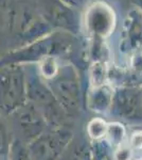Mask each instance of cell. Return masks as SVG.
Masks as SVG:
<instances>
[{
  "instance_id": "obj_1",
  "label": "cell",
  "mask_w": 142,
  "mask_h": 160,
  "mask_svg": "<svg viewBox=\"0 0 142 160\" xmlns=\"http://www.w3.org/2000/svg\"><path fill=\"white\" fill-rule=\"evenodd\" d=\"M72 132L65 126L44 131L27 145L32 160H57L69 145Z\"/></svg>"
},
{
  "instance_id": "obj_2",
  "label": "cell",
  "mask_w": 142,
  "mask_h": 160,
  "mask_svg": "<svg viewBox=\"0 0 142 160\" xmlns=\"http://www.w3.org/2000/svg\"><path fill=\"white\" fill-rule=\"evenodd\" d=\"M7 118H11L14 129L18 133L16 139L25 145L35 140L47 128L45 118L29 100Z\"/></svg>"
},
{
  "instance_id": "obj_3",
  "label": "cell",
  "mask_w": 142,
  "mask_h": 160,
  "mask_svg": "<svg viewBox=\"0 0 142 160\" xmlns=\"http://www.w3.org/2000/svg\"><path fill=\"white\" fill-rule=\"evenodd\" d=\"M115 113L123 120L137 122L142 120V92L137 89H120L112 102Z\"/></svg>"
},
{
  "instance_id": "obj_4",
  "label": "cell",
  "mask_w": 142,
  "mask_h": 160,
  "mask_svg": "<svg viewBox=\"0 0 142 160\" xmlns=\"http://www.w3.org/2000/svg\"><path fill=\"white\" fill-rule=\"evenodd\" d=\"M67 117H73L80 110V91L77 83L73 80L58 82L56 94L54 95Z\"/></svg>"
},
{
  "instance_id": "obj_5",
  "label": "cell",
  "mask_w": 142,
  "mask_h": 160,
  "mask_svg": "<svg viewBox=\"0 0 142 160\" xmlns=\"http://www.w3.org/2000/svg\"><path fill=\"white\" fill-rule=\"evenodd\" d=\"M113 93L108 87H98L94 88V93H91L88 100L90 109L94 111H104L109 106H112Z\"/></svg>"
},
{
  "instance_id": "obj_6",
  "label": "cell",
  "mask_w": 142,
  "mask_h": 160,
  "mask_svg": "<svg viewBox=\"0 0 142 160\" xmlns=\"http://www.w3.org/2000/svg\"><path fill=\"white\" fill-rule=\"evenodd\" d=\"M9 154L10 160H32L27 145L19 140H17V139H14L11 142Z\"/></svg>"
},
{
  "instance_id": "obj_7",
  "label": "cell",
  "mask_w": 142,
  "mask_h": 160,
  "mask_svg": "<svg viewBox=\"0 0 142 160\" xmlns=\"http://www.w3.org/2000/svg\"><path fill=\"white\" fill-rule=\"evenodd\" d=\"M105 136L107 137V140L112 145H120L121 142L123 141L125 136L124 128L122 125L118 123H112L107 125V129Z\"/></svg>"
},
{
  "instance_id": "obj_8",
  "label": "cell",
  "mask_w": 142,
  "mask_h": 160,
  "mask_svg": "<svg viewBox=\"0 0 142 160\" xmlns=\"http://www.w3.org/2000/svg\"><path fill=\"white\" fill-rule=\"evenodd\" d=\"M106 129H107V124L104 121L101 120V118H94V120H92L88 124L87 131H88V135L92 139L98 140V139H101L105 136Z\"/></svg>"
},
{
  "instance_id": "obj_9",
  "label": "cell",
  "mask_w": 142,
  "mask_h": 160,
  "mask_svg": "<svg viewBox=\"0 0 142 160\" xmlns=\"http://www.w3.org/2000/svg\"><path fill=\"white\" fill-rule=\"evenodd\" d=\"M1 114H0V156H3L6 153H9L11 142L9 141V132H7V127L3 121L1 120Z\"/></svg>"
},
{
  "instance_id": "obj_10",
  "label": "cell",
  "mask_w": 142,
  "mask_h": 160,
  "mask_svg": "<svg viewBox=\"0 0 142 160\" xmlns=\"http://www.w3.org/2000/svg\"><path fill=\"white\" fill-rule=\"evenodd\" d=\"M105 79V73L103 69L102 65L99 63L94 64V68L91 72V80H92V86L94 88L101 87L103 84V81Z\"/></svg>"
},
{
  "instance_id": "obj_11",
  "label": "cell",
  "mask_w": 142,
  "mask_h": 160,
  "mask_svg": "<svg viewBox=\"0 0 142 160\" xmlns=\"http://www.w3.org/2000/svg\"><path fill=\"white\" fill-rule=\"evenodd\" d=\"M42 72L44 76L47 77V78H52V77L55 76L57 69H56V64L54 60L48 58L42 65Z\"/></svg>"
},
{
  "instance_id": "obj_12",
  "label": "cell",
  "mask_w": 142,
  "mask_h": 160,
  "mask_svg": "<svg viewBox=\"0 0 142 160\" xmlns=\"http://www.w3.org/2000/svg\"><path fill=\"white\" fill-rule=\"evenodd\" d=\"M131 145L136 149L142 148V131L134 133L131 139Z\"/></svg>"
},
{
  "instance_id": "obj_13",
  "label": "cell",
  "mask_w": 142,
  "mask_h": 160,
  "mask_svg": "<svg viewBox=\"0 0 142 160\" xmlns=\"http://www.w3.org/2000/svg\"><path fill=\"white\" fill-rule=\"evenodd\" d=\"M130 149L128 148H121L116 153V160H130Z\"/></svg>"
},
{
  "instance_id": "obj_14",
  "label": "cell",
  "mask_w": 142,
  "mask_h": 160,
  "mask_svg": "<svg viewBox=\"0 0 142 160\" xmlns=\"http://www.w3.org/2000/svg\"><path fill=\"white\" fill-rule=\"evenodd\" d=\"M134 1H135L136 3L138 4V6H140L142 8V0H134Z\"/></svg>"
}]
</instances>
